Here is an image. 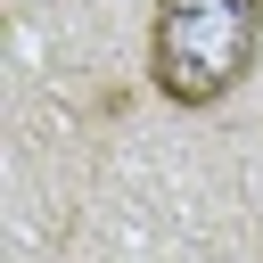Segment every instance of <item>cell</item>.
<instances>
[{"instance_id":"1","label":"cell","mask_w":263,"mask_h":263,"mask_svg":"<svg viewBox=\"0 0 263 263\" xmlns=\"http://www.w3.org/2000/svg\"><path fill=\"white\" fill-rule=\"evenodd\" d=\"M263 58V0H156L148 8V82L164 107H222Z\"/></svg>"}]
</instances>
